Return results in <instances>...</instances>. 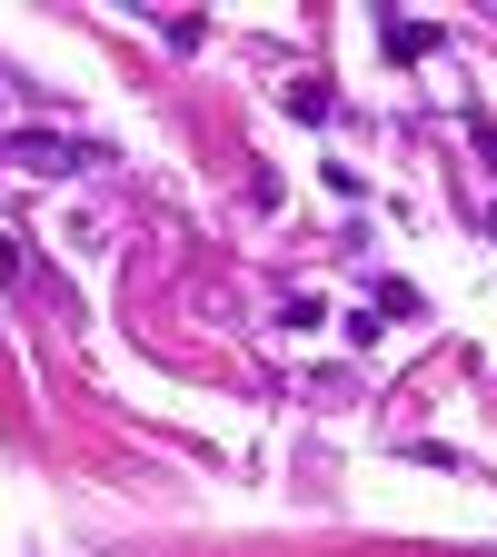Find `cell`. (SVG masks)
Listing matches in <instances>:
<instances>
[{
	"label": "cell",
	"instance_id": "1",
	"mask_svg": "<svg viewBox=\"0 0 497 557\" xmlns=\"http://www.w3.org/2000/svg\"><path fill=\"white\" fill-rule=\"evenodd\" d=\"M0 160H21V170H50V180L110 170V150H100V139H70V129H11V139H0Z\"/></svg>",
	"mask_w": 497,
	"mask_h": 557
},
{
	"label": "cell",
	"instance_id": "2",
	"mask_svg": "<svg viewBox=\"0 0 497 557\" xmlns=\"http://www.w3.org/2000/svg\"><path fill=\"white\" fill-rule=\"evenodd\" d=\"M438 40H448L438 21H398V11H378V50H388V60H428Z\"/></svg>",
	"mask_w": 497,
	"mask_h": 557
},
{
	"label": "cell",
	"instance_id": "3",
	"mask_svg": "<svg viewBox=\"0 0 497 557\" xmlns=\"http://www.w3.org/2000/svg\"><path fill=\"white\" fill-rule=\"evenodd\" d=\"M278 110H289V120H328L338 100H328V81H299V90H278Z\"/></svg>",
	"mask_w": 497,
	"mask_h": 557
},
{
	"label": "cell",
	"instance_id": "4",
	"mask_svg": "<svg viewBox=\"0 0 497 557\" xmlns=\"http://www.w3.org/2000/svg\"><path fill=\"white\" fill-rule=\"evenodd\" d=\"M160 40H170V50H199V40H209V21H199V11H170V21H160Z\"/></svg>",
	"mask_w": 497,
	"mask_h": 557
},
{
	"label": "cell",
	"instance_id": "5",
	"mask_svg": "<svg viewBox=\"0 0 497 557\" xmlns=\"http://www.w3.org/2000/svg\"><path fill=\"white\" fill-rule=\"evenodd\" d=\"M458 120H468V139H477V160L497 170V120H487V110H458Z\"/></svg>",
	"mask_w": 497,
	"mask_h": 557
},
{
	"label": "cell",
	"instance_id": "6",
	"mask_svg": "<svg viewBox=\"0 0 497 557\" xmlns=\"http://www.w3.org/2000/svg\"><path fill=\"white\" fill-rule=\"evenodd\" d=\"M487 239H497V209H487Z\"/></svg>",
	"mask_w": 497,
	"mask_h": 557
}]
</instances>
